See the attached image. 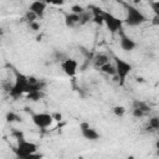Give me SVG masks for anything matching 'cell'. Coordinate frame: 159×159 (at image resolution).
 Instances as JSON below:
<instances>
[{"label":"cell","mask_w":159,"mask_h":159,"mask_svg":"<svg viewBox=\"0 0 159 159\" xmlns=\"http://www.w3.org/2000/svg\"><path fill=\"white\" fill-rule=\"evenodd\" d=\"M119 46H120V48H122L123 51L129 52V51H133V50L137 47V42H135L132 37H129L128 35H125V34L120 32V37H119Z\"/></svg>","instance_id":"10"},{"label":"cell","mask_w":159,"mask_h":159,"mask_svg":"<svg viewBox=\"0 0 159 159\" xmlns=\"http://www.w3.org/2000/svg\"><path fill=\"white\" fill-rule=\"evenodd\" d=\"M158 7H159V4H158V1H155V2L153 4V11H154L155 15L159 16V10H158Z\"/></svg>","instance_id":"23"},{"label":"cell","mask_w":159,"mask_h":159,"mask_svg":"<svg viewBox=\"0 0 159 159\" xmlns=\"http://www.w3.org/2000/svg\"><path fill=\"white\" fill-rule=\"evenodd\" d=\"M31 120L34 123V125H36L40 129H47L48 127L52 125L53 123V117L50 113L46 112H39V113H34L31 116Z\"/></svg>","instance_id":"6"},{"label":"cell","mask_w":159,"mask_h":159,"mask_svg":"<svg viewBox=\"0 0 159 159\" xmlns=\"http://www.w3.org/2000/svg\"><path fill=\"white\" fill-rule=\"evenodd\" d=\"M6 120L10 122V123H12V122H19V120H20V117H19L16 113H14V112H9V113L6 114Z\"/></svg>","instance_id":"17"},{"label":"cell","mask_w":159,"mask_h":159,"mask_svg":"<svg viewBox=\"0 0 159 159\" xmlns=\"http://www.w3.org/2000/svg\"><path fill=\"white\" fill-rule=\"evenodd\" d=\"M145 113H147V112H144V111H142V109H139V108H134V109H133V116H134V117H143Z\"/></svg>","instance_id":"21"},{"label":"cell","mask_w":159,"mask_h":159,"mask_svg":"<svg viewBox=\"0 0 159 159\" xmlns=\"http://www.w3.org/2000/svg\"><path fill=\"white\" fill-rule=\"evenodd\" d=\"M61 70L62 72L68 76V77H73L76 76L77 71H78V62L75 60V58H71V57H67L65 60L61 61Z\"/></svg>","instance_id":"7"},{"label":"cell","mask_w":159,"mask_h":159,"mask_svg":"<svg viewBox=\"0 0 159 159\" xmlns=\"http://www.w3.org/2000/svg\"><path fill=\"white\" fill-rule=\"evenodd\" d=\"M103 24L106 25V27L109 30V32L112 34H117V32H122L123 30V20H120L119 17H117L116 15L103 11Z\"/></svg>","instance_id":"5"},{"label":"cell","mask_w":159,"mask_h":159,"mask_svg":"<svg viewBox=\"0 0 159 159\" xmlns=\"http://www.w3.org/2000/svg\"><path fill=\"white\" fill-rule=\"evenodd\" d=\"M65 21H66V25H67L68 27H73L75 25L80 24V15L73 14V12H70V14L66 15Z\"/></svg>","instance_id":"11"},{"label":"cell","mask_w":159,"mask_h":159,"mask_svg":"<svg viewBox=\"0 0 159 159\" xmlns=\"http://www.w3.org/2000/svg\"><path fill=\"white\" fill-rule=\"evenodd\" d=\"M29 25H30V27H31L34 31H37V30L40 29V24H37V22H36V20H35V21H32V22H30Z\"/></svg>","instance_id":"22"},{"label":"cell","mask_w":159,"mask_h":159,"mask_svg":"<svg viewBox=\"0 0 159 159\" xmlns=\"http://www.w3.org/2000/svg\"><path fill=\"white\" fill-rule=\"evenodd\" d=\"M40 86L39 83L36 84H31L29 82V77L27 76H24L21 73H19L16 76V80H15V83L10 87V96L14 97V98H17V97H21L24 93H29L34 89H39Z\"/></svg>","instance_id":"1"},{"label":"cell","mask_w":159,"mask_h":159,"mask_svg":"<svg viewBox=\"0 0 159 159\" xmlns=\"http://www.w3.org/2000/svg\"><path fill=\"white\" fill-rule=\"evenodd\" d=\"M113 65H114V68H116V76L114 77H117L119 83L123 84L125 82L127 77L130 75V72L133 70V66L128 61H125L123 58H119L117 56L113 58Z\"/></svg>","instance_id":"4"},{"label":"cell","mask_w":159,"mask_h":159,"mask_svg":"<svg viewBox=\"0 0 159 159\" xmlns=\"http://www.w3.org/2000/svg\"><path fill=\"white\" fill-rule=\"evenodd\" d=\"M83 11H84V9H83V6H81V5H72V6H71V12H73V14L81 15Z\"/></svg>","instance_id":"18"},{"label":"cell","mask_w":159,"mask_h":159,"mask_svg":"<svg viewBox=\"0 0 159 159\" xmlns=\"http://www.w3.org/2000/svg\"><path fill=\"white\" fill-rule=\"evenodd\" d=\"M42 97H43V93L41 92L40 88H39V89H34V91H31V92L27 93V98L31 99V101H39V99H41Z\"/></svg>","instance_id":"14"},{"label":"cell","mask_w":159,"mask_h":159,"mask_svg":"<svg viewBox=\"0 0 159 159\" xmlns=\"http://www.w3.org/2000/svg\"><path fill=\"white\" fill-rule=\"evenodd\" d=\"M47 6H48V5L46 4L45 0H34V1L29 5V10H30L31 12H34V14L37 16V19H39V17H42V16L45 15Z\"/></svg>","instance_id":"9"},{"label":"cell","mask_w":159,"mask_h":159,"mask_svg":"<svg viewBox=\"0 0 159 159\" xmlns=\"http://www.w3.org/2000/svg\"><path fill=\"white\" fill-rule=\"evenodd\" d=\"M99 70H101V72H103L104 75H108V76H112V77L116 76V68H114V65H113L111 61L107 62V63H104L103 66H101Z\"/></svg>","instance_id":"12"},{"label":"cell","mask_w":159,"mask_h":159,"mask_svg":"<svg viewBox=\"0 0 159 159\" xmlns=\"http://www.w3.org/2000/svg\"><path fill=\"white\" fill-rule=\"evenodd\" d=\"M37 149H39V145L36 143L27 140L24 137H20V138H17V144H16L14 152L19 158L29 159V158H34L36 155Z\"/></svg>","instance_id":"2"},{"label":"cell","mask_w":159,"mask_h":159,"mask_svg":"<svg viewBox=\"0 0 159 159\" xmlns=\"http://www.w3.org/2000/svg\"><path fill=\"white\" fill-rule=\"evenodd\" d=\"M107 62H109V57L106 55V53H98L96 57H94V60H93V63H94V66L96 67H101V66H103L104 63H107Z\"/></svg>","instance_id":"13"},{"label":"cell","mask_w":159,"mask_h":159,"mask_svg":"<svg viewBox=\"0 0 159 159\" xmlns=\"http://www.w3.org/2000/svg\"><path fill=\"white\" fill-rule=\"evenodd\" d=\"M25 19L29 21V24L30 22H32V21H35L36 19H37V16L34 14V12H31L30 10H27V12H26V15H25Z\"/></svg>","instance_id":"20"},{"label":"cell","mask_w":159,"mask_h":159,"mask_svg":"<svg viewBox=\"0 0 159 159\" xmlns=\"http://www.w3.org/2000/svg\"><path fill=\"white\" fill-rule=\"evenodd\" d=\"M149 128L153 130H157L159 128V118L158 117H153L149 119Z\"/></svg>","instance_id":"16"},{"label":"cell","mask_w":159,"mask_h":159,"mask_svg":"<svg viewBox=\"0 0 159 159\" xmlns=\"http://www.w3.org/2000/svg\"><path fill=\"white\" fill-rule=\"evenodd\" d=\"M112 112L117 117H123L125 114V107H123V106H114L113 109H112Z\"/></svg>","instance_id":"15"},{"label":"cell","mask_w":159,"mask_h":159,"mask_svg":"<svg viewBox=\"0 0 159 159\" xmlns=\"http://www.w3.org/2000/svg\"><path fill=\"white\" fill-rule=\"evenodd\" d=\"M147 21L145 15L134 5H125V17L123 20V24L129 27H137L140 26Z\"/></svg>","instance_id":"3"},{"label":"cell","mask_w":159,"mask_h":159,"mask_svg":"<svg viewBox=\"0 0 159 159\" xmlns=\"http://www.w3.org/2000/svg\"><path fill=\"white\" fill-rule=\"evenodd\" d=\"M47 5H53V6H62L66 0H45Z\"/></svg>","instance_id":"19"},{"label":"cell","mask_w":159,"mask_h":159,"mask_svg":"<svg viewBox=\"0 0 159 159\" xmlns=\"http://www.w3.org/2000/svg\"><path fill=\"white\" fill-rule=\"evenodd\" d=\"M80 130H81L82 137H83L84 139H87V140H91V142L98 140L99 137H101V134H99L94 128H92L88 123H86V122H83V123L80 124Z\"/></svg>","instance_id":"8"}]
</instances>
